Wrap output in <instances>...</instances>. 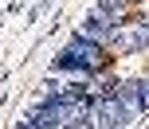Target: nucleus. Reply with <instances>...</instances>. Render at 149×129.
Listing matches in <instances>:
<instances>
[{"instance_id": "f257e3e1", "label": "nucleus", "mask_w": 149, "mask_h": 129, "mask_svg": "<svg viewBox=\"0 0 149 129\" xmlns=\"http://www.w3.org/2000/svg\"><path fill=\"white\" fill-rule=\"evenodd\" d=\"M55 67H59V70H82V75H94V70L106 67V51H102V43H90V39L74 35V43L55 59Z\"/></svg>"}, {"instance_id": "f03ea898", "label": "nucleus", "mask_w": 149, "mask_h": 129, "mask_svg": "<svg viewBox=\"0 0 149 129\" xmlns=\"http://www.w3.org/2000/svg\"><path fill=\"white\" fill-rule=\"evenodd\" d=\"M137 94H141V106H149V78H141V82H137Z\"/></svg>"}]
</instances>
